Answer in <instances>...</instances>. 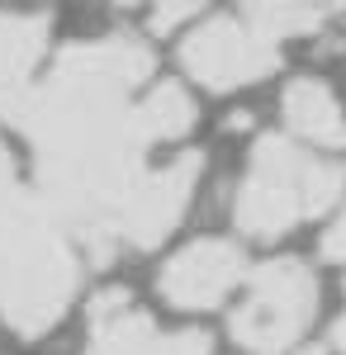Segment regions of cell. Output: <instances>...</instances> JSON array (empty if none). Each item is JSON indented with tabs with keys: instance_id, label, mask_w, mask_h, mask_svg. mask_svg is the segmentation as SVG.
Returning a JSON list of instances; mask_svg holds the SVG:
<instances>
[{
	"instance_id": "obj_1",
	"label": "cell",
	"mask_w": 346,
	"mask_h": 355,
	"mask_svg": "<svg viewBox=\"0 0 346 355\" xmlns=\"http://www.w3.org/2000/svg\"><path fill=\"white\" fill-rule=\"evenodd\" d=\"M147 76L152 53L133 33L72 43L19 114L38 162V199L95 266L114 261L124 214L147 180L152 142L129 100Z\"/></svg>"
},
{
	"instance_id": "obj_2",
	"label": "cell",
	"mask_w": 346,
	"mask_h": 355,
	"mask_svg": "<svg viewBox=\"0 0 346 355\" xmlns=\"http://www.w3.org/2000/svg\"><path fill=\"white\" fill-rule=\"evenodd\" d=\"M346 194V166L299 152L290 137H261L233 199V218L247 237H285L294 223L327 214Z\"/></svg>"
},
{
	"instance_id": "obj_3",
	"label": "cell",
	"mask_w": 346,
	"mask_h": 355,
	"mask_svg": "<svg viewBox=\"0 0 346 355\" xmlns=\"http://www.w3.org/2000/svg\"><path fill=\"white\" fill-rule=\"evenodd\" d=\"M313 313H318L313 270L294 256H275L252 275L247 303L233 313V336H238V346L256 355H285L313 322Z\"/></svg>"
},
{
	"instance_id": "obj_4",
	"label": "cell",
	"mask_w": 346,
	"mask_h": 355,
	"mask_svg": "<svg viewBox=\"0 0 346 355\" xmlns=\"http://www.w3.org/2000/svg\"><path fill=\"white\" fill-rule=\"evenodd\" d=\"M181 62H186V71L199 85L238 90V85H252L261 76H270L280 67V48L266 43L256 28H247L242 19L223 15V19H209V24H199L190 33L186 48H181Z\"/></svg>"
},
{
	"instance_id": "obj_5",
	"label": "cell",
	"mask_w": 346,
	"mask_h": 355,
	"mask_svg": "<svg viewBox=\"0 0 346 355\" xmlns=\"http://www.w3.org/2000/svg\"><path fill=\"white\" fill-rule=\"evenodd\" d=\"M85 355H209L204 331H157L152 318L133 308L124 289H109L90 303Z\"/></svg>"
},
{
	"instance_id": "obj_6",
	"label": "cell",
	"mask_w": 346,
	"mask_h": 355,
	"mask_svg": "<svg viewBox=\"0 0 346 355\" xmlns=\"http://www.w3.org/2000/svg\"><path fill=\"white\" fill-rule=\"evenodd\" d=\"M199 171H204V157H199V152H186V157L166 162L161 171H147V180L138 185L133 204H129V214H124L119 246L152 251L157 242H166V237L176 232L181 214H186L195 185H199Z\"/></svg>"
},
{
	"instance_id": "obj_7",
	"label": "cell",
	"mask_w": 346,
	"mask_h": 355,
	"mask_svg": "<svg viewBox=\"0 0 346 355\" xmlns=\"http://www.w3.org/2000/svg\"><path fill=\"white\" fill-rule=\"evenodd\" d=\"M242 279V251L223 237H204V242L186 246L181 256L166 261L157 289L161 299L181 313H204V308H218L238 289Z\"/></svg>"
},
{
	"instance_id": "obj_8",
	"label": "cell",
	"mask_w": 346,
	"mask_h": 355,
	"mask_svg": "<svg viewBox=\"0 0 346 355\" xmlns=\"http://www.w3.org/2000/svg\"><path fill=\"white\" fill-rule=\"evenodd\" d=\"M48 53V15H0V119L19 123Z\"/></svg>"
},
{
	"instance_id": "obj_9",
	"label": "cell",
	"mask_w": 346,
	"mask_h": 355,
	"mask_svg": "<svg viewBox=\"0 0 346 355\" xmlns=\"http://www.w3.org/2000/svg\"><path fill=\"white\" fill-rule=\"evenodd\" d=\"M285 128L313 147H346V114L327 81H294L285 90Z\"/></svg>"
},
{
	"instance_id": "obj_10",
	"label": "cell",
	"mask_w": 346,
	"mask_h": 355,
	"mask_svg": "<svg viewBox=\"0 0 346 355\" xmlns=\"http://www.w3.org/2000/svg\"><path fill=\"white\" fill-rule=\"evenodd\" d=\"M138 123H142V133L147 142H176V137L190 133V123H195V100H190L181 85H157L152 95H142L138 100Z\"/></svg>"
},
{
	"instance_id": "obj_11",
	"label": "cell",
	"mask_w": 346,
	"mask_h": 355,
	"mask_svg": "<svg viewBox=\"0 0 346 355\" xmlns=\"http://www.w3.org/2000/svg\"><path fill=\"white\" fill-rule=\"evenodd\" d=\"M327 10L322 5H247L242 10V24L256 28L266 43H285V38H304V33H318Z\"/></svg>"
},
{
	"instance_id": "obj_12",
	"label": "cell",
	"mask_w": 346,
	"mask_h": 355,
	"mask_svg": "<svg viewBox=\"0 0 346 355\" xmlns=\"http://www.w3.org/2000/svg\"><path fill=\"white\" fill-rule=\"evenodd\" d=\"M322 256H327V261H346V209H342V218L327 227V237H322Z\"/></svg>"
},
{
	"instance_id": "obj_13",
	"label": "cell",
	"mask_w": 346,
	"mask_h": 355,
	"mask_svg": "<svg viewBox=\"0 0 346 355\" xmlns=\"http://www.w3.org/2000/svg\"><path fill=\"white\" fill-rule=\"evenodd\" d=\"M186 15H199V10H195V5H161L157 15H152V28H157V33H166V28L181 24Z\"/></svg>"
},
{
	"instance_id": "obj_14",
	"label": "cell",
	"mask_w": 346,
	"mask_h": 355,
	"mask_svg": "<svg viewBox=\"0 0 346 355\" xmlns=\"http://www.w3.org/2000/svg\"><path fill=\"white\" fill-rule=\"evenodd\" d=\"M332 341H337V351L346 355V313L337 318V327H332Z\"/></svg>"
},
{
	"instance_id": "obj_15",
	"label": "cell",
	"mask_w": 346,
	"mask_h": 355,
	"mask_svg": "<svg viewBox=\"0 0 346 355\" xmlns=\"http://www.w3.org/2000/svg\"><path fill=\"white\" fill-rule=\"evenodd\" d=\"M294 355H322V346H308V351H294Z\"/></svg>"
}]
</instances>
